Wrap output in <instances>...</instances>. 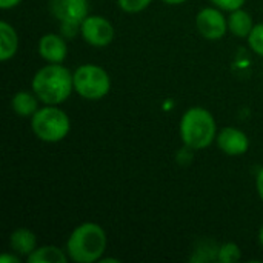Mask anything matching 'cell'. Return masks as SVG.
I'll return each instance as SVG.
<instances>
[{"label": "cell", "instance_id": "1", "mask_svg": "<svg viewBox=\"0 0 263 263\" xmlns=\"http://www.w3.org/2000/svg\"><path fill=\"white\" fill-rule=\"evenodd\" d=\"M74 88V76L65 66L51 63L37 71L32 79V91L46 105L65 102Z\"/></svg>", "mask_w": 263, "mask_h": 263}, {"label": "cell", "instance_id": "2", "mask_svg": "<svg viewBox=\"0 0 263 263\" xmlns=\"http://www.w3.org/2000/svg\"><path fill=\"white\" fill-rule=\"evenodd\" d=\"M106 248V234L97 223L86 222L77 227L68 239L66 253L77 263H92L100 260Z\"/></svg>", "mask_w": 263, "mask_h": 263}, {"label": "cell", "instance_id": "3", "mask_svg": "<svg viewBox=\"0 0 263 263\" xmlns=\"http://www.w3.org/2000/svg\"><path fill=\"white\" fill-rule=\"evenodd\" d=\"M216 136V122L210 111L203 108L188 109L180 120V137L191 149L210 146Z\"/></svg>", "mask_w": 263, "mask_h": 263}, {"label": "cell", "instance_id": "4", "mask_svg": "<svg viewBox=\"0 0 263 263\" xmlns=\"http://www.w3.org/2000/svg\"><path fill=\"white\" fill-rule=\"evenodd\" d=\"M31 128L40 140L55 143L68 136L69 117L55 105H48L42 109H37V112L32 116Z\"/></svg>", "mask_w": 263, "mask_h": 263}, {"label": "cell", "instance_id": "5", "mask_svg": "<svg viewBox=\"0 0 263 263\" xmlns=\"http://www.w3.org/2000/svg\"><path fill=\"white\" fill-rule=\"evenodd\" d=\"M111 79L97 65H82L74 72V89L88 100H99L109 92Z\"/></svg>", "mask_w": 263, "mask_h": 263}, {"label": "cell", "instance_id": "6", "mask_svg": "<svg viewBox=\"0 0 263 263\" xmlns=\"http://www.w3.org/2000/svg\"><path fill=\"white\" fill-rule=\"evenodd\" d=\"M51 11L65 35L72 37L88 14V0H51Z\"/></svg>", "mask_w": 263, "mask_h": 263}, {"label": "cell", "instance_id": "7", "mask_svg": "<svg viewBox=\"0 0 263 263\" xmlns=\"http://www.w3.org/2000/svg\"><path fill=\"white\" fill-rule=\"evenodd\" d=\"M83 39L92 46H106L114 39V28L109 20L100 15L86 17L80 26Z\"/></svg>", "mask_w": 263, "mask_h": 263}, {"label": "cell", "instance_id": "8", "mask_svg": "<svg viewBox=\"0 0 263 263\" xmlns=\"http://www.w3.org/2000/svg\"><path fill=\"white\" fill-rule=\"evenodd\" d=\"M196 25L199 32L208 40H219L225 35L228 29V22L220 11L214 8L202 9L196 17Z\"/></svg>", "mask_w": 263, "mask_h": 263}, {"label": "cell", "instance_id": "9", "mask_svg": "<svg viewBox=\"0 0 263 263\" xmlns=\"http://www.w3.org/2000/svg\"><path fill=\"white\" fill-rule=\"evenodd\" d=\"M217 145L228 156H242L248 151L250 140L243 131L228 126L217 136Z\"/></svg>", "mask_w": 263, "mask_h": 263}, {"label": "cell", "instance_id": "10", "mask_svg": "<svg viewBox=\"0 0 263 263\" xmlns=\"http://www.w3.org/2000/svg\"><path fill=\"white\" fill-rule=\"evenodd\" d=\"M40 55L49 63H60L65 60L68 48L63 39L57 34H46L39 42Z\"/></svg>", "mask_w": 263, "mask_h": 263}, {"label": "cell", "instance_id": "11", "mask_svg": "<svg viewBox=\"0 0 263 263\" xmlns=\"http://www.w3.org/2000/svg\"><path fill=\"white\" fill-rule=\"evenodd\" d=\"M17 48H18V37L15 29L9 23L2 22L0 23V60L6 62L12 59L17 52Z\"/></svg>", "mask_w": 263, "mask_h": 263}, {"label": "cell", "instance_id": "12", "mask_svg": "<svg viewBox=\"0 0 263 263\" xmlns=\"http://www.w3.org/2000/svg\"><path fill=\"white\" fill-rule=\"evenodd\" d=\"M9 245L20 256H29L35 250L37 237L32 231H29L26 228H18L11 234Z\"/></svg>", "mask_w": 263, "mask_h": 263}, {"label": "cell", "instance_id": "13", "mask_svg": "<svg viewBox=\"0 0 263 263\" xmlns=\"http://www.w3.org/2000/svg\"><path fill=\"white\" fill-rule=\"evenodd\" d=\"M253 18L243 9H236L228 18V29L237 37H248L253 31Z\"/></svg>", "mask_w": 263, "mask_h": 263}, {"label": "cell", "instance_id": "14", "mask_svg": "<svg viewBox=\"0 0 263 263\" xmlns=\"http://www.w3.org/2000/svg\"><path fill=\"white\" fill-rule=\"evenodd\" d=\"M37 96L28 91H18L12 100L11 106L20 117H32L37 112Z\"/></svg>", "mask_w": 263, "mask_h": 263}, {"label": "cell", "instance_id": "15", "mask_svg": "<svg viewBox=\"0 0 263 263\" xmlns=\"http://www.w3.org/2000/svg\"><path fill=\"white\" fill-rule=\"evenodd\" d=\"M29 263H66V254L57 247H42L28 256Z\"/></svg>", "mask_w": 263, "mask_h": 263}, {"label": "cell", "instance_id": "16", "mask_svg": "<svg viewBox=\"0 0 263 263\" xmlns=\"http://www.w3.org/2000/svg\"><path fill=\"white\" fill-rule=\"evenodd\" d=\"M242 257L240 250L236 243H225L222 248H219L217 251V260L223 263H233L239 262Z\"/></svg>", "mask_w": 263, "mask_h": 263}, {"label": "cell", "instance_id": "17", "mask_svg": "<svg viewBox=\"0 0 263 263\" xmlns=\"http://www.w3.org/2000/svg\"><path fill=\"white\" fill-rule=\"evenodd\" d=\"M248 42H250L251 49H253L256 54H259V55H262L263 57V23L256 25V26L253 28V31H251L250 35H248Z\"/></svg>", "mask_w": 263, "mask_h": 263}, {"label": "cell", "instance_id": "18", "mask_svg": "<svg viewBox=\"0 0 263 263\" xmlns=\"http://www.w3.org/2000/svg\"><path fill=\"white\" fill-rule=\"evenodd\" d=\"M151 0H119V6L126 12H139L148 8Z\"/></svg>", "mask_w": 263, "mask_h": 263}, {"label": "cell", "instance_id": "19", "mask_svg": "<svg viewBox=\"0 0 263 263\" xmlns=\"http://www.w3.org/2000/svg\"><path fill=\"white\" fill-rule=\"evenodd\" d=\"M216 6H219L220 9H225V11H236V9H240L245 3V0H211Z\"/></svg>", "mask_w": 263, "mask_h": 263}, {"label": "cell", "instance_id": "20", "mask_svg": "<svg viewBox=\"0 0 263 263\" xmlns=\"http://www.w3.org/2000/svg\"><path fill=\"white\" fill-rule=\"evenodd\" d=\"M22 0H0V8L2 9H11L14 6H17Z\"/></svg>", "mask_w": 263, "mask_h": 263}, {"label": "cell", "instance_id": "21", "mask_svg": "<svg viewBox=\"0 0 263 263\" xmlns=\"http://www.w3.org/2000/svg\"><path fill=\"white\" fill-rule=\"evenodd\" d=\"M256 186H257V193L260 196V199L263 200V170L257 174V179H256Z\"/></svg>", "mask_w": 263, "mask_h": 263}, {"label": "cell", "instance_id": "22", "mask_svg": "<svg viewBox=\"0 0 263 263\" xmlns=\"http://www.w3.org/2000/svg\"><path fill=\"white\" fill-rule=\"evenodd\" d=\"M18 262H20V259H18V257H15V256L5 254V256H2V257H0V263H18Z\"/></svg>", "mask_w": 263, "mask_h": 263}, {"label": "cell", "instance_id": "23", "mask_svg": "<svg viewBox=\"0 0 263 263\" xmlns=\"http://www.w3.org/2000/svg\"><path fill=\"white\" fill-rule=\"evenodd\" d=\"M165 3H170V5H180V3H183V2H186V0H163Z\"/></svg>", "mask_w": 263, "mask_h": 263}, {"label": "cell", "instance_id": "24", "mask_svg": "<svg viewBox=\"0 0 263 263\" xmlns=\"http://www.w3.org/2000/svg\"><path fill=\"white\" fill-rule=\"evenodd\" d=\"M259 240H260V243H262L263 247V227L260 228V233H259Z\"/></svg>", "mask_w": 263, "mask_h": 263}]
</instances>
